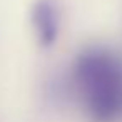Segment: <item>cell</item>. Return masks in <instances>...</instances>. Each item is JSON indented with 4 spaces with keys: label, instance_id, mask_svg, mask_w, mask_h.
<instances>
[{
    "label": "cell",
    "instance_id": "2",
    "mask_svg": "<svg viewBox=\"0 0 122 122\" xmlns=\"http://www.w3.org/2000/svg\"><path fill=\"white\" fill-rule=\"evenodd\" d=\"M60 9L55 0H35L30 10V22L37 44L52 47L60 35Z\"/></svg>",
    "mask_w": 122,
    "mask_h": 122
},
{
    "label": "cell",
    "instance_id": "1",
    "mask_svg": "<svg viewBox=\"0 0 122 122\" xmlns=\"http://www.w3.org/2000/svg\"><path fill=\"white\" fill-rule=\"evenodd\" d=\"M72 84L89 122L122 115V60L109 49L87 47L72 64Z\"/></svg>",
    "mask_w": 122,
    "mask_h": 122
}]
</instances>
